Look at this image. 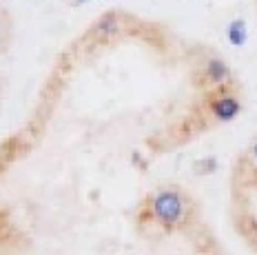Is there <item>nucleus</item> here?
<instances>
[{"label":"nucleus","instance_id":"2","mask_svg":"<svg viewBox=\"0 0 257 255\" xmlns=\"http://www.w3.org/2000/svg\"><path fill=\"white\" fill-rule=\"evenodd\" d=\"M211 111H213V115H215V120L231 122V120H235L239 113H242V102H239L237 95L224 93V95H219L215 102H213Z\"/></svg>","mask_w":257,"mask_h":255},{"label":"nucleus","instance_id":"5","mask_svg":"<svg viewBox=\"0 0 257 255\" xmlns=\"http://www.w3.org/2000/svg\"><path fill=\"white\" fill-rule=\"evenodd\" d=\"M117 27V23H115V16H106V18H102L98 23V29L100 31H106V34H109V31H113Z\"/></svg>","mask_w":257,"mask_h":255},{"label":"nucleus","instance_id":"6","mask_svg":"<svg viewBox=\"0 0 257 255\" xmlns=\"http://www.w3.org/2000/svg\"><path fill=\"white\" fill-rule=\"evenodd\" d=\"M253 158L257 160V140H255V145H253Z\"/></svg>","mask_w":257,"mask_h":255},{"label":"nucleus","instance_id":"3","mask_svg":"<svg viewBox=\"0 0 257 255\" xmlns=\"http://www.w3.org/2000/svg\"><path fill=\"white\" fill-rule=\"evenodd\" d=\"M206 76L213 84H222L224 80H228L231 69H228V65L222 60V58H211V60L206 62Z\"/></svg>","mask_w":257,"mask_h":255},{"label":"nucleus","instance_id":"1","mask_svg":"<svg viewBox=\"0 0 257 255\" xmlns=\"http://www.w3.org/2000/svg\"><path fill=\"white\" fill-rule=\"evenodd\" d=\"M184 198H182L180 191H173V189H164V191H158L151 200V213L153 217L160 222L162 226H175L182 222L184 217Z\"/></svg>","mask_w":257,"mask_h":255},{"label":"nucleus","instance_id":"4","mask_svg":"<svg viewBox=\"0 0 257 255\" xmlns=\"http://www.w3.org/2000/svg\"><path fill=\"white\" fill-rule=\"evenodd\" d=\"M226 36H228V42H231L233 47H244V45H246V40H248L246 23H244L242 18H237V20H233V23H228Z\"/></svg>","mask_w":257,"mask_h":255}]
</instances>
